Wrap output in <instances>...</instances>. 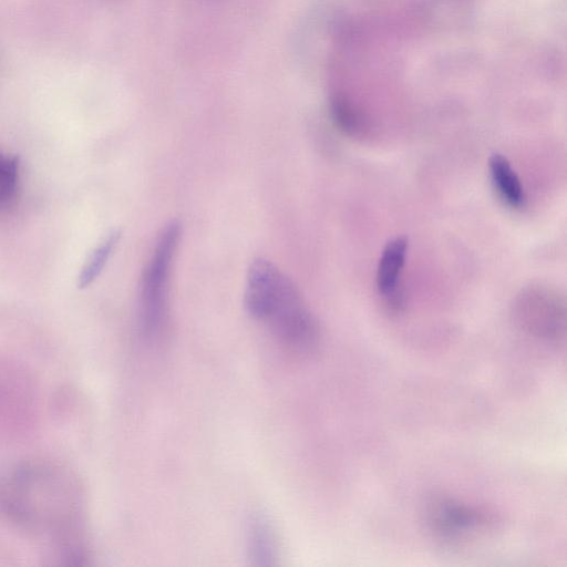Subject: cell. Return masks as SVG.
Instances as JSON below:
<instances>
[{
	"label": "cell",
	"mask_w": 567,
	"mask_h": 567,
	"mask_svg": "<svg viewBox=\"0 0 567 567\" xmlns=\"http://www.w3.org/2000/svg\"><path fill=\"white\" fill-rule=\"evenodd\" d=\"M252 318L268 323L280 341L299 354H310L319 344L318 321L282 272L259 301Z\"/></svg>",
	"instance_id": "1"
},
{
	"label": "cell",
	"mask_w": 567,
	"mask_h": 567,
	"mask_svg": "<svg viewBox=\"0 0 567 567\" xmlns=\"http://www.w3.org/2000/svg\"><path fill=\"white\" fill-rule=\"evenodd\" d=\"M121 230L117 228L111 230L92 251L78 277L79 288H86L99 277L116 247L121 238Z\"/></svg>",
	"instance_id": "8"
},
{
	"label": "cell",
	"mask_w": 567,
	"mask_h": 567,
	"mask_svg": "<svg viewBox=\"0 0 567 567\" xmlns=\"http://www.w3.org/2000/svg\"><path fill=\"white\" fill-rule=\"evenodd\" d=\"M409 241L406 237L391 239L382 250L377 269V287L381 295L400 305L396 288L405 264Z\"/></svg>",
	"instance_id": "5"
},
{
	"label": "cell",
	"mask_w": 567,
	"mask_h": 567,
	"mask_svg": "<svg viewBox=\"0 0 567 567\" xmlns=\"http://www.w3.org/2000/svg\"><path fill=\"white\" fill-rule=\"evenodd\" d=\"M517 326L529 337L550 344L565 338V309L550 296H527L515 310Z\"/></svg>",
	"instance_id": "4"
},
{
	"label": "cell",
	"mask_w": 567,
	"mask_h": 567,
	"mask_svg": "<svg viewBox=\"0 0 567 567\" xmlns=\"http://www.w3.org/2000/svg\"><path fill=\"white\" fill-rule=\"evenodd\" d=\"M19 161L16 156L0 154V206L14 196L18 184Z\"/></svg>",
	"instance_id": "9"
},
{
	"label": "cell",
	"mask_w": 567,
	"mask_h": 567,
	"mask_svg": "<svg viewBox=\"0 0 567 567\" xmlns=\"http://www.w3.org/2000/svg\"><path fill=\"white\" fill-rule=\"evenodd\" d=\"M424 519L433 536L447 545L465 544L495 525L488 511L444 494H435L426 501Z\"/></svg>",
	"instance_id": "3"
},
{
	"label": "cell",
	"mask_w": 567,
	"mask_h": 567,
	"mask_svg": "<svg viewBox=\"0 0 567 567\" xmlns=\"http://www.w3.org/2000/svg\"><path fill=\"white\" fill-rule=\"evenodd\" d=\"M488 171L501 199L512 208L523 207L526 202L524 188L508 159L501 154H493L488 161Z\"/></svg>",
	"instance_id": "6"
},
{
	"label": "cell",
	"mask_w": 567,
	"mask_h": 567,
	"mask_svg": "<svg viewBox=\"0 0 567 567\" xmlns=\"http://www.w3.org/2000/svg\"><path fill=\"white\" fill-rule=\"evenodd\" d=\"M179 235L177 220L169 221L162 229L142 277L140 320L142 332L147 338L157 336L164 322L168 277Z\"/></svg>",
	"instance_id": "2"
},
{
	"label": "cell",
	"mask_w": 567,
	"mask_h": 567,
	"mask_svg": "<svg viewBox=\"0 0 567 567\" xmlns=\"http://www.w3.org/2000/svg\"><path fill=\"white\" fill-rule=\"evenodd\" d=\"M248 554L257 566H270L277 559V539L272 526L262 516L251 519L248 527Z\"/></svg>",
	"instance_id": "7"
}]
</instances>
